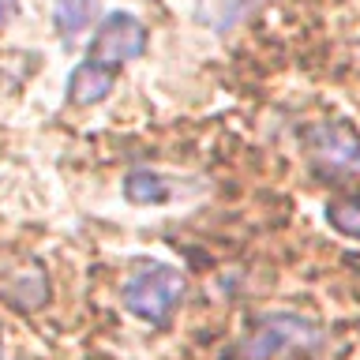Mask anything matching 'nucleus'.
<instances>
[{"instance_id": "6", "label": "nucleus", "mask_w": 360, "mask_h": 360, "mask_svg": "<svg viewBox=\"0 0 360 360\" xmlns=\"http://www.w3.org/2000/svg\"><path fill=\"white\" fill-rule=\"evenodd\" d=\"M124 195H128V202H135V207H158V202L169 199V184L162 173H150V169H135V173L124 176Z\"/></svg>"}, {"instance_id": "7", "label": "nucleus", "mask_w": 360, "mask_h": 360, "mask_svg": "<svg viewBox=\"0 0 360 360\" xmlns=\"http://www.w3.org/2000/svg\"><path fill=\"white\" fill-rule=\"evenodd\" d=\"M101 0H56L53 4V27L60 34L64 41L79 38V30H86L90 15H94V8Z\"/></svg>"}, {"instance_id": "4", "label": "nucleus", "mask_w": 360, "mask_h": 360, "mask_svg": "<svg viewBox=\"0 0 360 360\" xmlns=\"http://www.w3.org/2000/svg\"><path fill=\"white\" fill-rule=\"evenodd\" d=\"M311 165L323 176H356L360 173V131L349 120H319L304 131Z\"/></svg>"}, {"instance_id": "3", "label": "nucleus", "mask_w": 360, "mask_h": 360, "mask_svg": "<svg viewBox=\"0 0 360 360\" xmlns=\"http://www.w3.org/2000/svg\"><path fill=\"white\" fill-rule=\"evenodd\" d=\"M143 53H146V22L135 19L131 11H112V15H105L98 22L83 64L117 79L120 68L128 60H135V56H143Z\"/></svg>"}, {"instance_id": "5", "label": "nucleus", "mask_w": 360, "mask_h": 360, "mask_svg": "<svg viewBox=\"0 0 360 360\" xmlns=\"http://www.w3.org/2000/svg\"><path fill=\"white\" fill-rule=\"evenodd\" d=\"M263 4L266 0H210V4L202 8V22H210L218 34H225V30H233L236 22L252 19Z\"/></svg>"}, {"instance_id": "2", "label": "nucleus", "mask_w": 360, "mask_h": 360, "mask_svg": "<svg viewBox=\"0 0 360 360\" xmlns=\"http://www.w3.org/2000/svg\"><path fill=\"white\" fill-rule=\"evenodd\" d=\"M319 323L308 319V315L297 311H266L248 326V334L240 338L236 353L240 360H278L281 353H292V349H311L319 345Z\"/></svg>"}, {"instance_id": "1", "label": "nucleus", "mask_w": 360, "mask_h": 360, "mask_svg": "<svg viewBox=\"0 0 360 360\" xmlns=\"http://www.w3.org/2000/svg\"><path fill=\"white\" fill-rule=\"evenodd\" d=\"M184 289H188V281L176 266L146 263V266L128 274V281H124V289H120V300H124V308L131 315H139L143 323L165 326L173 319L176 304L184 300Z\"/></svg>"}, {"instance_id": "10", "label": "nucleus", "mask_w": 360, "mask_h": 360, "mask_svg": "<svg viewBox=\"0 0 360 360\" xmlns=\"http://www.w3.org/2000/svg\"><path fill=\"white\" fill-rule=\"evenodd\" d=\"M11 15H15V0H0V27H4Z\"/></svg>"}, {"instance_id": "9", "label": "nucleus", "mask_w": 360, "mask_h": 360, "mask_svg": "<svg viewBox=\"0 0 360 360\" xmlns=\"http://www.w3.org/2000/svg\"><path fill=\"white\" fill-rule=\"evenodd\" d=\"M38 274V270H30V274H22L15 285H8V300L15 304V308H41L45 300H49V281H45V274L30 285V278Z\"/></svg>"}, {"instance_id": "8", "label": "nucleus", "mask_w": 360, "mask_h": 360, "mask_svg": "<svg viewBox=\"0 0 360 360\" xmlns=\"http://www.w3.org/2000/svg\"><path fill=\"white\" fill-rule=\"evenodd\" d=\"M326 221H330L334 233L349 236V240H360V195H345L326 202Z\"/></svg>"}]
</instances>
